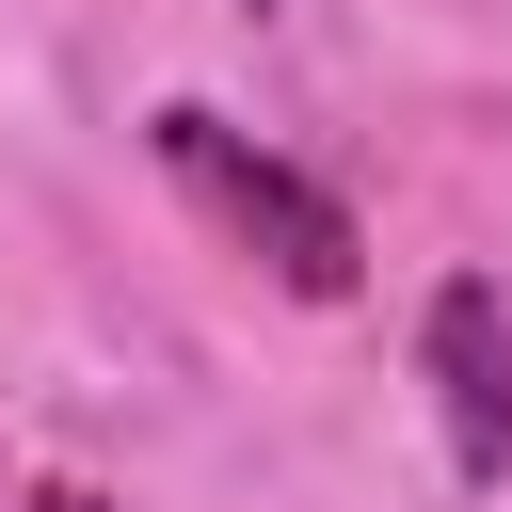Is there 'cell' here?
<instances>
[{
    "mask_svg": "<svg viewBox=\"0 0 512 512\" xmlns=\"http://www.w3.org/2000/svg\"><path fill=\"white\" fill-rule=\"evenodd\" d=\"M144 144H160V176L224 224V240H256L272 256V288H304V304H352V272H368V240H352V208L320 192V176H288L272 144H240L208 96H160L144 112Z\"/></svg>",
    "mask_w": 512,
    "mask_h": 512,
    "instance_id": "1",
    "label": "cell"
},
{
    "mask_svg": "<svg viewBox=\"0 0 512 512\" xmlns=\"http://www.w3.org/2000/svg\"><path fill=\"white\" fill-rule=\"evenodd\" d=\"M416 368H432L448 480H512V288H496V272H448V288L416 304Z\"/></svg>",
    "mask_w": 512,
    "mask_h": 512,
    "instance_id": "2",
    "label": "cell"
},
{
    "mask_svg": "<svg viewBox=\"0 0 512 512\" xmlns=\"http://www.w3.org/2000/svg\"><path fill=\"white\" fill-rule=\"evenodd\" d=\"M0 512H112V496H80V480H32V496H0Z\"/></svg>",
    "mask_w": 512,
    "mask_h": 512,
    "instance_id": "3",
    "label": "cell"
}]
</instances>
